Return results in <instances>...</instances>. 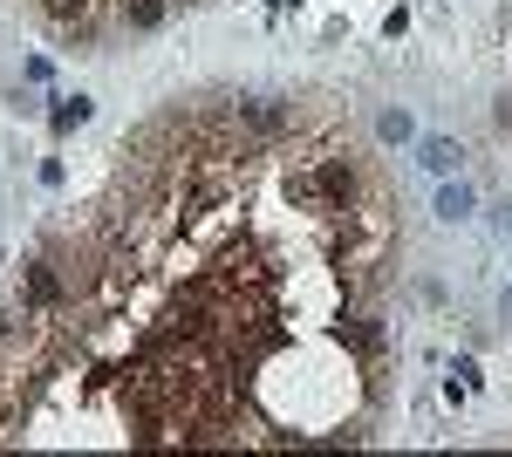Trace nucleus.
<instances>
[{
    "label": "nucleus",
    "instance_id": "obj_1",
    "mask_svg": "<svg viewBox=\"0 0 512 457\" xmlns=\"http://www.w3.org/2000/svg\"><path fill=\"white\" fill-rule=\"evenodd\" d=\"M117 14L137 28V35H151V28H164V14H171V0H117Z\"/></svg>",
    "mask_w": 512,
    "mask_h": 457
},
{
    "label": "nucleus",
    "instance_id": "obj_2",
    "mask_svg": "<svg viewBox=\"0 0 512 457\" xmlns=\"http://www.w3.org/2000/svg\"><path fill=\"white\" fill-rule=\"evenodd\" d=\"M424 164H431V171H451V164H458V144H444V137L424 144Z\"/></svg>",
    "mask_w": 512,
    "mask_h": 457
},
{
    "label": "nucleus",
    "instance_id": "obj_3",
    "mask_svg": "<svg viewBox=\"0 0 512 457\" xmlns=\"http://www.w3.org/2000/svg\"><path fill=\"white\" fill-rule=\"evenodd\" d=\"M472 212V191H444V219H465Z\"/></svg>",
    "mask_w": 512,
    "mask_h": 457
},
{
    "label": "nucleus",
    "instance_id": "obj_4",
    "mask_svg": "<svg viewBox=\"0 0 512 457\" xmlns=\"http://www.w3.org/2000/svg\"><path fill=\"white\" fill-rule=\"evenodd\" d=\"M82 116H89V103H82V96H76V103H62V110H55V123H62V130H76Z\"/></svg>",
    "mask_w": 512,
    "mask_h": 457
}]
</instances>
